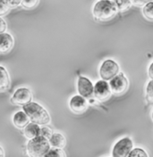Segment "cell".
<instances>
[{"mask_svg": "<svg viewBox=\"0 0 153 157\" xmlns=\"http://www.w3.org/2000/svg\"><path fill=\"white\" fill-rule=\"evenodd\" d=\"M0 24H1V27H0V33H5V31L6 30V23L5 22V20L3 19V17L0 18Z\"/></svg>", "mask_w": 153, "mask_h": 157, "instance_id": "26", "label": "cell"}, {"mask_svg": "<svg viewBox=\"0 0 153 157\" xmlns=\"http://www.w3.org/2000/svg\"><path fill=\"white\" fill-rule=\"evenodd\" d=\"M145 98L149 103H153V80H151L145 89Z\"/></svg>", "mask_w": 153, "mask_h": 157, "instance_id": "18", "label": "cell"}, {"mask_svg": "<svg viewBox=\"0 0 153 157\" xmlns=\"http://www.w3.org/2000/svg\"><path fill=\"white\" fill-rule=\"evenodd\" d=\"M0 71H1V84H0V92L4 93L6 91H7L10 87V76L8 75L7 71L4 68V67H0Z\"/></svg>", "mask_w": 153, "mask_h": 157, "instance_id": "15", "label": "cell"}, {"mask_svg": "<svg viewBox=\"0 0 153 157\" xmlns=\"http://www.w3.org/2000/svg\"><path fill=\"white\" fill-rule=\"evenodd\" d=\"M112 94V91L109 84L105 80H99L94 85V98L100 101L104 102L107 101Z\"/></svg>", "mask_w": 153, "mask_h": 157, "instance_id": "7", "label": "cell"}, {"mask_svg": "<svg viewBox=\"0 0 153 157\" xmlns=\"http://www.w3.org/2000/svg\"><path fill=\"white\" fill-rule=\"evenodd\" d=\"M69 108L73 112L76 114L83 113L88 108V101L84 97L75 95L72 97L69 101Z\"/></svg>", "mask_w": 153, "mask_h": 157, "instance_id": "10", "label": "cell"}, {"mask_svg": "<svg viewBox=\"0 0 153 157\" xmlns=\"http://www.w3.org/2000/svg\"><path fill=\"white\" fill-rule=\"evenodd\" d=\"M49 143L51 146L54 148H58L63 149L66 145V140L65 137L60 133H53L51 137L49 138Z\"/></svg>", "mask_w": 153, "mask_h": 157, "instance_id": "14", "label": "cell"}, {"mask_svg": "<svg viewBox=\"0 0 153 157\" xmlns=\"http://www.w3.org/2000/svg\"><path fill=\"white\" fill-rule=\"evenodd\" d=\"M132 139L125 136L118 141L112 149V157H128L132 150Z\"/></svg>", "mask_w": 153, "mask_h": 157, "instance_id": "5", "label": "cell"}, {"mask_svg": "<svg viewBox=\"0 0 153 157\" xmlns=\"http://www.w3.org/2000/svg\"><path fill=\"white\" fill-rule=\"evenodd\" d=\"M40 130L41 128L39 127V125L36 124V123H30L24 130V136L28 138V139H33L37 136H40Z\"/></svg>", "mask_w": 153, "mask_h": 157, "instance_id": "13", "label": "cell"}, {"mask_svg": "<svg viewBox=\"0 0 153 157\" xmlns=\"http://www.w3.org/2000/svg\"><path fill=\"white\" fill-rule=\"evenodd\" d=\"M99 1H102V0H99Z\"/></svg>", "mask_w": 153, "mask_h": 157, "instance_id": "30", "label": "cell"}, {"mask_svg": "<svg viewBox=\"0 0 153 157\" xmlns=\"http://www.w3.org/2000/svg\"><path fill=\"white\" fill-rule=\"evenodd\" d=\"M118 12V8L113 0L98 1L93 7V16L99 22H107L113 19Z\"/></svg>", "mask_w": 153, "mask_h": 157, "instance_id": "1", "label": "cell"}, {"mask_svg": "<svg viewBox=\"0 0 153 157\" xmlns=\"http://www.w3.org/2000/svg\"><path fill=\"white\" fill-rule=\"evenodd\" d=\"M32 94L31 90L29 88L21 87L18 88L13 93V96L11 97V102L15 105L24 106L32 102Z\"/></svg>", "mask_w": 153, "mask_h": 157, "instance_id": "8", "label": "cell"}, {"mask_svg": "<svg viewBox=\"0 0 153 157\" xmlns=\"http://www.w3.org/2000/svg\"><path fill=\"white\" fill-rule=\"evenodd\" d=\"M151 119H152V121H153V111H152V113H151Z\"/></svg>", "mask_w": 153, "mask_h": 157, "instance_id": "29", "label": "cell"}, {"mask_svg": "<svg viewBox=\"0 0 153 157\" xmlns=\"http://www.w3.org/2000/svg\"><path fill=\"white\" fill-rule=\"evenodd\" d=\"M9 10H10V6L4 0H0V15H1V17H3Z\"/></svg>", "mask_w": 153, "mask_h": 157, "instance_id": "22", "label": "cell"}, {"mask_svg": "<svg viewBox=\"0 0 153 157\" xmlns=\"http://www.w3.org/2000/svg\"><path fill=\"white\" fill-rule=\"evenodd\" d=\"M109 85L112 91V94L115 95L124 94L129 86V82L126 76L123 73H119L117 76H115L112 80H110Z\"/></svg>", "mask_w": 153, "mask_h": 157, "instance_id": "6", "label": "cell"}, {"mask_svg": "<svg viewBox=\"0 0 153 157\" xmlns=\"http://www.w3.org/2000/svg\"><path fill=\"white\" fill-rule=\"evenodd\" d=\"M14 40L11 34L1 33L0 34V52L2 54L8 53L13 47Z\"/></svg>", "mask_w": 153, "mask_h": 157, "instance_id": "11", "label": "cell"}, {"mask_svg": "<svg viewBox=\"0 0 153 157\" xmlns=\"http://www.w3.org/2000/svg\"><path fill=\"white\" fill-rule=\"evenodd\" d=\"M132 2L135 6H145L149 3L153 2V0H132Z\"/></svg>", "mask_w": 153, "mask_h": 157, "instance_id": "25", "label": "cell"}, {"mask_svg": "<svg viewBox=\"0 0 153 157\" xmlns=\"http://www.w3.org/2000/svg\"><path fill=\"white\" fill-rule=\"evenodd\" d=\"M119 12H125L128 10L132 5V0H113Z\"/></svg>", "mask_w": 153, "mask_h": 157, "instance_id": "16", "label": "cell"}, {"mask_svg": "<svg viewBox=\"0 0 153 157\" xmlns=\"http://www.w3.org/2000/svg\"><path fill=\"white\" fill-rule=\"evenodd\" d=\"M44 157H66V155L63 149L53 148V149H50Z\"/></svg>", "mask_w": 153, "mask_h": 157, "instance_id": "19", "label": "cell"}, {"mask_svg": "<svg viewBox=\"0 0 153 157\" xmlns=\"http://www.w3.org/2000/svg\"><path fill=\"white\" fill-rule=\"evenodd\" d=\"M77 90L81 96L90 99L94 96V86L91 80L87 77L80 76L77 81Z\"/></svg>", "mask_w": 153, "mask_h": 157, "instance_id": "9", "label": "cell"}, {"mask_svg": "<svg viewBox=\"0 0 153 157\" xmlns=\"http://www.w3.org/2000/svg\"><path fill=\"white\" fill-rule=\"evenodd\" d=\"M49 140L44 136H37L29 140L27 144V154L30 157H44L50 150Z\"/></svg>", "mask_w": 153, "mask_h": 157, "instance_id": "3", "label": "cell"}, {"mask_svg": "<svg viewBox=\"0 0 153 157\" xmlns=\"http://www.w3.org/2000/svg\"><path fill=\"white\" fill-rule=\"evenodd\" d=\"M9 6L10 8H16L20 5H22L23 0H4Z\"/></svg>", "mask_w": 153, "mask_h": 157, "instance_id": "24", "label": "cell"}, {"mask_svg": "<svg viewBox=\"0 0 153 157\" xmlns=\"http://www.w3.org/2000/svg\"><path fill=\"white\" fill-rule=\"evenodd\" d=\"M148 75H149V76L153 80V62L150 65V67L148 68Z\"/></svg>", "mask_w": 153, "mask_h": 157, "instance_id": "27", "label": "cell"}, {"mask_svg": "<svg viewBox=\"0 0 153 157\" xmlns=\"http://www.w3.org/2000/svg\"><path fill=\"white\" fill-rule=\"evenodd\" d=\"M24 111L30 121L38 125H47L50 123V116L46 109L37 102H30L24 106Z\"/></svg>", "mask_w": 153, "mask_h": 157, "instance_id": "2", "label": "cell"}, {"mask_svg": "<svg viewBox=\"0 0 153 157\" xmlns=\"http://www.w3.org/2000/svg\"><path fill=\"white\" fill-rule=\"evenodd\" d=\"M39 0H23L22 6L25 9H33L39 5Z\"/></svg>", "mask_w": 153, "mask_h": 157, "instance_id": "21", "label": "cell"}, {"mask_svg": "<svg viewBox=\"0 0 153 157\" xmlns=\"http://www.w3.org/2000/svg\"><path fill=\"white\" fill-rule=\"evenodd\" d=\"M52 135H53L52 130L49 128H47V127H42L41 128V130H40V136H44L49 140V138L51 137Z\"/></svg>", "mask_w": 153, "mask_h": 157, "instance_id": "23", "label": "cell"}, {"mask_svg": "<svg viewBox=\"0 0 153 157\" xmlns=\"http://www.w3.org/2000/svg\"><path fill=\"white\" fill-rule=\"evenodd\" d=\"M29 122L30 119L24 111H17L13 116V123L19 129L25 128L30 124Z\"/></svg>", "mask_w": 153, "mask_h": 157, "instance_id": "12", "label": "cell"}, {"mask_svg": "<svg viewBox=\"0 0 153 157\" xmlns=\"http://www.w3.org/2000/svg\"><path fill=\"white\" fill-rule=\"evenodd\" d=\"M128 157H149V155L145 150L140 147H137L132 150Z\"/></svg>", "mask_w": 153, "mask_h": 157, "instance_id": "20", "label": "cell"}, {"mask_svg": "<svg viewBox=\"0 0 153 157\" xmlns=\"http://www.w3.org/2000/svg\"><path fill=\"white\" fill-rule=\"evenodd\" d=\"M119 74V66L113 59H106L104 61L99 68V75L102 80L108 81L112 80L115 76Z\"/></svg>", "mask_w": 153, "mask_h": 157, "instance_id": "4", "label": "cell"}, {"mask_svg": "<svg viewBox=\"0 0 153 157\" xmlns=\"http://www.w3.org/2000/svg\"><path fill=\"white\" fill-rule=\"evenodd\" d=\"M0 151H1V157H5V152L3 147H0Z\"/></svg>", "mask_w": 153, "mask_h": 157, "instance_id": "28", "label": "cell"}, {"mask_svg": "<svg viewBox=\"0 0 153 157\" xmlns=\"http://www.w3.org/2000/svg\"><path fill=\"white\" fill-rule=\"evenodd\" d=\"M142 13H143L144 17L147 20L153 22V2L149 3L148 5H146L145 6H143Z\"/></svg>", "mask_w": 153, "mask_h": 157, "instance_id": "17", "label": "cell"}]
</instances>
